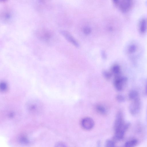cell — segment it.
I'll return each instance as SVG.
<instances>
[{"label":"cell","instance_id":"17","mask_svg":"<svg viewBox=\"0 0 147 147\" xmlns=\"http://www.w3.org/2000/svg\"><path fill=\"white\" fill-rule=\"evenodd\" d=\"M2 85L1 86V87H2V88H1V89H2L3 91H5L6 89H7V86L6 84L4 83H3Z\"/></svg>","mask_w":147,"mask_h":147},{"label":"cell","instance_id":"4","mask_svg":"<svg viewBox=\"0 0 147 147\" xmlns=\"http://www.w3.org/2000/svg\"><path fill=\"white\" fill-rule=\"evenodd\" d=\"M140 107V103L138 99L134 100L130 107L131 113L133 115H136L139 111Z\"/></svg>","mask_w":147,"mask_h":147},{"label":"cell","instance_id":"8","mask_svg":"<svg viewBox=\"0 0 147 147\" xmlns=\"http://www.w3.org/2000/svg\"><path fill=\"white\" fill-rule=\"evenodd\" d=\"M112 71L115 76L119 75L120 69L118 65H114L112 68Z\"/></svg>","mask_w":147,"mask_h":147},{"label":"cell","instance_id":"5","mask_svg":"<svg viewBox=\"0 0 147 147\" xmlns=\"http://www.w3.org/2000/svg\"><path fill=\"white\" fill-rule=\"evenodd\" d=\"M61 33L65 38L74 46L77 47L79 46L77 42L69 33L65 31H62Z\"/></svg>","mask_w":147,"mask_h":147},{"label":"cell","instance_id":"12","mask_svg":"<svg viewBox=\"0 0 147 147\" xmlns=\"http://www.w3.org/2000/svg\"><path fill=\"white\" fill-rule=\"evenodd\" d=\"M105 146V147H115V143L113 141L108 140L106 141Z\"/></svg>","mask_w":147,"mask_h":147},{"label":"cell","instance_id":"3","mask_svg":"<svg viewBox=\"0 0 147 147\" xmlns=\"http://www.w3.org/2000/svg\"><path fill=\"white\" fill-rule=\"evenodd\" d=\"M121 113H119L115 121L114 128L115 131L122 129L125 124Z\"/></svg>","mask_w":147,"mask_h":147},{"label":"cell","instance_id":"1","mask_svg":"<svg viewBox=\"0 0 147 147\" xmlns=\"http://www.w3.org/2000/svg\"><path fill=\"white\" fill-rule=\"evenodd\" d=\"M126 81L127 79L125 77H121L120 75L115 76L114 82L116 89L118 91L122 90Z\"/></svg>","mask_w":147,"mask_h":147},{"label":"cell","instance_id":"10","mask_svg":"<svg viewBox=\"0 0 147 147\" xmlns=\"http://www.w3.org/2000/svg\"><path fill=\"white\" fill-rule=\"evenodd\" d=\"M20 142L24 145H28L30 143V141L26 137L23 136L21 137L19 139Z\"/></svg>","mask_w":147,"mask_h":147},{"label":"cell","instance_id":"9","mask_svg":"<svg viewBox=\"0 0 147 147\" xmlns=\"http://www.w3.org/2000/svg\"><path fill=\"white\" fill-rule=\"evenodd\" d=\"M138 94L135 91H132L129 93V98L132 100H135L138 99Z\"/></svg>","mask_w":147,"mask_h":147},{"label":"cell","instance_id":"2","mask_svg":"<svg viewBox=\"0 0 147 147\" xmlns=\"http://www.w3.org/2000/svg\"><path fill=\"white\" fill-rule=\"evenodd\" d=\"M81 125L84 129L87 130H89L92 129L94 127V122L92 118L87 117L82 120Z\"/></svg>","mask_w":147,"mask_h":147},{"label":"cell","instance_id":"13","mask_svg":"<svg viewBox=\"0 0 147 147\" xmlns=\"http://www.w3.org/2000/svg\"><path fill=\"white\" fill-rule=\"evenodd\" d=\"M103 74L104 77L107 79H110L111 76V73L107 71H104L103 72Z\"/></svg>","mask_w":147,"mask_h":147},{"label":"cell","instance_id":"6","mask_svg":"<svg viewBox=\"0 0 147 147\" xmlns=\"http://www.w3.org/2000/svg\"><path fill=\"white\" fill-rule=\"evenodd\" d=\"M127 129L126 128L115 131V138L117 140H122L124 138L125 133Z\"/></svg>","mask_w":147,"mask_h":147},{"label":"cell","instance_id":"20","mask_svg":"<svg viewBox=\"0 0 147 147\" xmlns=\"http://www.w3.org/2000/svg\"></svg>","mask_w":147,"mask_h":147},{"label":"cell","instance_id":"16","mask_svg":"<svg viewBox=\"0 0 147 147\" xmlns=\"http://www.w3.org/2000/svg\"><path fill=\"white\" fill-rule=\"evenodd\" d=\"M117 100L119 102H123L124 100V98L121 95H118L116 97Z\"/></svg>","mask_w":147,"mask_h":147},{"label":"cell","instance_id":"14","mask_svg":"<svg viewBox=\"0 0 147 147\" xmlns=\"http://www.w3.org/2000/svg\"><path fill=\"white\" fill-rule=\"evenodd\" d=\"M55 147H67V146L64 143L62 142H59L56 144Z\"/></svg>","mask_w":147,"mask_h":147},{"label":"cell","instance_id":"11","mask_svg":"<svg viewBox=\"0 0 147 147\" xmlns=\"http://www.w3.org/2000/svg\"><path fill=\"white\" fill-rule=\"evenodd\" d=\"M97 111L101 114H105L106 113V110L105 107L101 105H98L96 107Z\"/></svg>","mask_w":147,"mask_h":147},{"label":"cell","instance_id":"19","mask_svg":"<svg viewBox=\"0 0 147 147\" xmlns=\"http://www.w3.org/2000/svg\"><path fill=\"white\" fill-rule=\"evenodd\" d=\"M101 142L100 141H98L97 144V147H101Z\"/></svg>","mask_w":147,"mask_h":147},{"label":"cell","instance_id":"15","mask_svg":"<svg viewBox=\"0 0 147 147\" xmlns=\"http://www.w3.org/2000/svg\"><path fill=\"white\" fill-rule=\"evenodd\" d=\"M83 31L85 34H88L91 33V30L90 28L88 27H86L84 29Z\"/></svg>","mask_w":147,"mask_h":147},{"label":"cell","instance_id":"18","mask_svg":"<svg viewBox=\"0 0 147 147\" xmlns=\"http://www.w3.org/2000/svg\"><path fill=\"white\" fill-rule=\"evenodd\" d=\"M101 53L103 58H106V55L105 52L104 51H102Z\"/></svg>","mask_w":147,"mask_h":147},{"label":"cell","instance_id":"7","mask_svg":"<svg viewBox=\"0 0 147 147\" xmlns=\"http://www.w3.org/2000/svg\"><path fill=\"white\" fill-rule=\"evenodd\" d=\"M138 143V140L136 139H133L129 140L125 144V147H134Z\"/></svg>","mask_w":147,"mask_h":147}]
</instances>
